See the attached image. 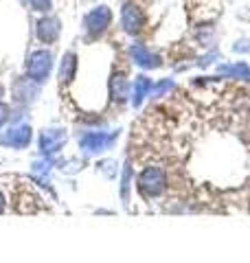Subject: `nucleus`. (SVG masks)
<instances>
[{"label":"nucleus","mask_w":250,"mask_h":263,"mask_svg":"<svg viewBox=\"0 0 250 263\" xmlns=\"http://www.w3.org/2000/svg\"><path fill=\"white\" fill-rule=\"evenodd\" d=\"M77 75V55L75 53H66L64 60H62V66H60V79L64 84H70Z\"/></svg>","instance_id":"nucleus-11"},{"label":"nucleus","mask_w":250,"mask_h":263,"mask_svg":"<svg viewBox=\"0 0 250 263\" xmlns=\"http://www.w3.org/2000/svg\"><path fill=\"white\" fill-rule=\"evenodd\" d=\"M5 204H7V202H5V195H3V193H0V213H3V211H5Z\"/></svg>","instance_id":"nucleus-18"},{"label":"nucleus","mask_w":250,"mask_h":263,"mask_svg":"<svg viewBox=\"0 0 250 263\" xmlns=\"http://www.w3.org/2000/svg\"><path fill=\"white\" fill-rule=\"evenodd\" d=\"M130 55H132V60H134L138 66H143V68H156V66H160V57L154 55V53L149 51L147 46H143V44L130 46Z\"/></svg>","instance_id":"nucleus-8"},{"label":"nucleus","mask_w":250,"mask_h":263,"mask_svg":"<svg viewBox=\"0 0 250 263\" xmlns=\"http://www.w3.org/2000/svg\"><path fill=\"white\" fill-rule=\"evenodd\" d=\"M121 20H123V29L128 33H138L140 27H143V13H140V9L136 5H125L123 7V13H121Z\"/></svg>","instance_id":"nucleus-7"},{"label":"nucleus","mask_w":250,"mask_h":263,"mask_svg":"<svg viewBox=\"0 0 250 263\" xmlns=\"http://www.w3.org/2000/svg\"><path fill=\"white\" fill-rule=\"evenodd\" d=\"M110 95H112L114 101H119V103H123L125 99L130 97V84L123 75H114L110 79Z\"/></svg>","instance_id":"nucleus-10"},{"label":"nucleus","mask_w":250,"mask_h":263,"mask_svg":"<svg viewBox=\"0 0 250 263\" xmlns=\"http://www.w3.org/2000/svg\"><path fill=\"white\" fill-rule=\"evenodd\" d=\"M7 119H9V108L5 103H0V127L7 123Z\"/></svg>","instance_id":"nucleus-17"},{"label":"nucleus","mask_w":250,"mask_h":263,"mask_svg":"<svg viewBox=\"0 0 250 263\" xmlns=\"http://www.w3.org/2000/svg\"><path fill=\"white\" fill-rule=\"evenodd\" d=\"M112 22V11L108 7H97L95 11H90L86 15V31L90 37H99L101 33L110 27Z\"/></svg>","instance_id":"nucleus-5"},{"label":"nucleus","mask_w":250,"mask_h":263,"mask_svg":"<svg viewBox=\"0 0 250 263\" xmlns=\"http://www.w3.org/2000/svg\"><path fill=\"white\" fill-rule=\"evenodd\" d=\"M130 180H132V169H130V164H125V169H123V184H121V195H123L125 204H128V200H130Z\"/></svg>","instance_id":"nucleus-14"},{"label":"nucleus","mask_w":250,"mask_h":263,"mask_svg":"<svg viewBox=\"0 0 250 263\" xmlns=\"http://www.w3.org/2000/svg\"><path fill=\"white\" fill-rule=\"evenodd\" d=\"M35 11H48L51 9V0H29Z\"/></svg>","instance_id":"nucleus-16"},{"label":"nucleus","mask_w":250,"mask_h":263,"mask_svg":"<svg viewBox=\"0 0 250 263\" xmlns=\"http://www.w3.org/2000/svg\"><path fill=\"white\" fill-rule=\"evenodd\" d=\"M64 143H66V132L60 127H48L40 134V141H38L40 154L44 156V158H51L53 154H57L62 149Z\"/></svg>","instance_id":"nucleus-2"},{"label":"nucleus","mask_w":250,"mask_h":263,"mask_svg":"<svg viewBox=\"0 0 250 263\" xmlns=\"http://www.w3.org/2000/svg\"><path fill=\"white\" fill-rule=\"evenodd\" d=\"M152 79H147V77H136V81H134V92H132V103L138 105L143 103V99L152 92Z\"/></svg>","instance_id":"nucleus-12"},{"label":"nucleus","mask_w":250,"mask_h":263,"mask_svg":"<svg viewBox=\"0 0 250 263\" xmlns=\"http://www.w3.org/2000/svg\"><path fill=\"white\" fill-rule=\"evenodd\" d=\"M38 37L44 44H53L60 37V20L55 18H42L38 22Z\"/></svg>","instance_id":"nucleus-9"},{"label":"nucleus","mask_w":250,"mask_h":263,"mask_svg":"<svg viewBox=\"0 0 250 263\" xmlns=\"http://www.w3.org/2000/svg\"><path fill=\"white\" fill-rule=\"evenodd\" d=\"M171 88H173L171 79H165V81H160L158 86H154V88H152V95H154V97H163V95L167 92V90H171Z\"/></svg>","instance_id":"nucleus-15"},{"label":"nucleus","mask_w":250,"mask_h":263,"mask_svg":"<svg viewBox=\"0 0 250 263\" xmlns=\"http://www.w3.org/2000/svg\"><path fill=\"white\" fill-rule=\"evenodd\" d=\"M51 53L48 51H35L31 55V60L27 64V75L29 79L33 81H44L48 77V72H51Z\"/></svg>","instance_id":"nucleus-3"},{"label":"nucleus","mask_w":250,"mask_h":263,"mask_svg":"<svg viewBox=\"0 0 250 263\" xmlns=\"http://www.w3.org/2000/svg\"><path fill=\"white\" fill-rule=\"evenodd\" d=\"M114 138H116V132L114 134H105V132H88V134L81 136L79 145L86 154H99V152L108 149V147L114 143Z\"/></svg>","instance_id":"nucleus-6"},{"label":"nucleus","mask_w":250,"mask_h":263,"mask_svg":"<svg viewBox=\"0 0 250 263\" xmlns=\"http://www.w3.org/2000/svg\"><path fill=\"white\" fill-rule=\"evenodd\" d=\"M167 176L160 167H147L143 169V174L138 176V189L145 197H156L165 191Z\"/></svg>","instance_id":"nucleus-1"},{"label":"nucleus","mask_w":250,"mask_h":263,"mask_svg":"<svg viewBox=\"0 0 250 263\" xmlns=\"http://www.w3.org/2000/svg\"><path fill=\"white\" fill-rule=\"evenodd\" d=\"M220 72H224V75H235V77H244L250 81V68L246 64H233V66H220Z\"/></svg>","instance_id":"nucleus-13"},{"label":"nucleus","mask_w":250,"mask_h":263,"mask_svg":"<svg viewBox=\"0 0 250 263\" xmlns=\"http://www.w3.org/2000/svg\"><path fill=\"white\" fill-rule=\"evenodd\" d=\"M31 125L27 123H20V125H15L11 129H7L5 134H0V145L3 147H15V149H22V147H27L31 143Z\"/></svg>","instance_id":"nucleus-4"}]
</instances>
